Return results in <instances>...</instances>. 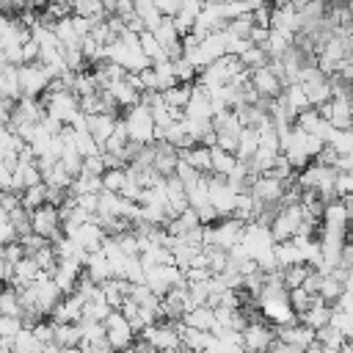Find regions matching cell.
I'll return each instance as SVG.
<instances>
[{
	"instance_id": "obj_11",
	"label": "cell",
	"mask_w": 353,
	"mask_h": 353,
	"mask_svg": "<svg viewBox=\"0 0 353 353\" xmlns=\"http://www.w3.org/2000/svg\"><path fill=\"white\" fill-rule=\"evenodd\" d=\"M143 342H146V347L160 350V353H176L179 350V336L171 325H146Z\"/></svg>"
},
{
	"instance_id": "obj_18",
	"label": "cell",
	"mask_w": 353,
	"mask_h": 353,
	"mask_svg": "<svg viewBox=\"0 0 353 353\" xmlns=\"http://www.w3.org/2000/svg\"><path fill=\"white\" fill-rule=\"evenodd\" d=\"M108 234L102 232V226L99 223H94V221H88V223H83L74 234H72V240L85 251V254H91V251H99V245H102V240H105Z\"/></svg>"
},
{
	"instance_id": "obj_39",
	"label": "cell",
	"mask_w": 353,
	"mask_h": 353,
	"mask_svg": "<svg viewBox=\"0 0 353 353\" xmlns=\"http://www.w3.org/2000/svg\"><path fill=\"white\" fill-rule=\"evenodd\" d=\"M99 185L105 193H119L121 185H124V171L121 168H108L102 176H99Z\"/></svg>"
},
{
	"instance_id": "obj_29",
	"label": "cell",
	"mask_w": 353,
	"mask_h": 353,
	"mask_svg": "<svg viewBox=\"0 0 353 353\" xmlns=\"http://www.w3.org/2000/svg\"><path fill=\"white\" fill-rule=\"evenodd\" d=\"M132 14L141 19L143 30H149V33L163 22V17L157 14V8H154V3H152V0H138V3H132Z\"/></svg>"
},
{
	"instance_id": "obj_6",
	"label": "cell",
	"mask_w": 353,
	"mask_h": 353,
	"mask_svg": "<svg viewBox=\"0 0 353 353\" xmlns=\"http://www.w3.org/2000/svg\"><path fill=\"white\" fill-rule=\"evenodd\" d=\"M102 325H105V342L110 345L113 353H119V350H124V347L132 345V328H130V323L121 317L119 309H113V312L105 317Z\"/></svg>"
},
{
	"instance_id": "obj_15",
	"label": "cell",
	"mask_w": 353,
	"mask_h": 353,
	"mask_svg": "<svg viewBox=\"0 0 353 353\" xmlns=\"http://www.w3.org/2000/svg\"><path fill=\"white\" fill-rule=\"evenodd\" d=\"M243 226L245 223H240L237 218H226V221H221L218 226H212V237H215V248L218 251H229V248H234L237 243H240V234H243Z\"/></svg>"
},
{
	"instance_id": "obj_5",
	"label": "cell",
	"mask_w": 353,
	"mask_h": 353,
	"mask_svg": "<svg viewBox=\"0 0 353 353\" xmlns=\"http://www.w3.org/2000/svg\"><path fill=\"white\" fill-rule=\"evenodd\" d=\"M17 80H19L22 97H30V99H41L47 85H50V77L39 63H19L17 66Z\"/></svg>"
},
{
	"instance_id": "obj_36",
	"label": "cell",
	"mask_w": 353,
	"mask_h": 353,
	"mask_svg": "<svg viewBox=\"0 0 353 353\" xmlns=\"http://www.w3.org/2000/svg\"><path fill=\"white\" fill-rule=\"evenodd\" d=\"M328 325H331L342 339H350V334H353V320H350V314H347V312H336V309H331Z\"/></svg>"
},
{
	"instance_id": "obj_44",
	"label": "cell",
	"mask_w": 353,
	"mask_h": 353,
	"mask_svg": "<svg viewBox=\"0 0 353 353\" xmlns=\"http://www.w3.org/2000/svg\"><path fill=\"white\" fill-rule=\"evenodd\" d=\"M22 328V317H3L0 314V339H11Z\"/></svg>"
},
{
	"instance_id": "obj_41",
	"label": "cell",
	"mask_w": 353,
	"mask_h": 353,
	"mask_svg": "<svg viewBox=\"0 0 353 353\" xmlns=\"http://www.w3.org/2000/svg\"><path fill=\"white\" fill-rule=\"evenodd\" d=\"M108 168H105V160H102V154H94V157H85L83 160V168H80V174L83 176H102Z\"/></svg>"
},
{
	"instance_id": "obj_14",
	"label": "cell",
	"mask_w": 353,
	"mask_h": 353,
	"mask_svg": "<svg viewBox=\"0 0 353 353\" xmlns=\"http://www.w3.org/2000/svg\"><path fill=\"white\" fill-rule=\"evenodd\" d=\"M182 119H188V121H212L210 99L199 85H190V99L182 108Z\"/></svg>"
},
{
	"instance_id": "obj_50",
	"label": "cell",
	"mask_w": 353,
	"mask_h": 353,
	"mask_svg": "<svg viewBox=\"0 0 353 353\" xmlns=\"http://www.w3.org/2000/svg\"><path fill=\"white\" fill-rule=\"evenodd\" d=\"M0 281H11V265L0 256Z\"/></svg>"
},
{
	"instance_id": "obj_25",
	"label": "cell",
	"mask_w": 353,
	"mask_h": 353,
	"mask_svg": "<svg viewBox=\"0 0 353 353\" xmlns=\"http://www.w3.org/2000/svg\"><path fill=\"white\" fill-rule=\"evenodd\" d=\"M179 157L176 160H182V163H188L193 171H199V174H207L210 171V152L204 149V146H190V149H179L176 152Z\"/></svg>"
},
{
	"instance_id": "obj_23",
	"label": "cell",
	"mask_w": 353,
	"mask_h": 353,
	"mask_svg": "<svg viewBox=\"0 0 353 353\" xmlns=\"http://www.w3.org/2000/svg\"><path fill=\"white\" fill-rule=\"evenodd\" d=\"M105 94L113 99V105H121V108H132V105H138V97H141L138 91H132V88L124 83V77L108 83V85H105Z\"/></svg>"
},
{
	"instance_id": "obj_17",
	"label": "cell",
	"mask_w": 353,
	"mask_h": 353,
	"mask_svg": "<svg viewBox=\"0 0 353 353\" xmlns=\"http://www.w3.org/2000/svg\"><path fill=\"white\" fill-rule=\"evenodd\" d=\"M279 342L292 345V347H298L303 353V350H309L314 345V331L306 328V325H298V323L295 325H281L279 328Z\"/></svg>"
},
{
	"instance_id": "obj_42",
	"label": "cell",
	"mask_w": 353,
	"mask_h": 353,
	"mask_svg": "<svg viewBox=\"0 0 353 353\" xmlns=\"http://www.w3.org/2000/svg\"><path fill=\"white\" fill-rule=\"evenodd\" d=\"M174 176L188 188V185H193L199 176H204V174H199V171H193L188 163H182V160H176V165H174Z\"/></svg>"
},
{
	"instance_id": "obj_10",
	"label": "cell",
	"mask_w": 353,
	"mask_h": 353,
	"mask_svg": "<svg viewBox=\"0 0 353 353\" xmlns=\"http://www.w3.org/2000/svg\"><path fill=\"white\" fill-rule=\"evenodd\" d=\"M58 221H61L58 207L41 204L39 210L30 212V232H33L36 237H41V240H50V237L58 234Z\"/></svg>"
},
{
	"instance_id": "obj_37",
	"label": "cell",
	"mask_w": 353,
	"mask_h": 353,
	"mask_svg": "<svg viewBox=\"0 0 353 353\" xmlns=\"http://www.w3.org/2000/svg\"><path fill=\"white\" fill-rule=\"evenodd\" d=\"M19 295L14 290H0V314L3 317H19Z\"/></svg>"
},
{
	"instance_id": "obj_4",
	"label": "cell",
	"mask_w": 353,
	"mask_h": 353,
	"mask_svg": "<svg viewBox=\"0 0 353 353\" xmlns=\"http://www.w3.org/2000/svg\"><path fill=\"white\" fill-rule=\"evenodd\" d=\"M301 223H303V210H301V204H284V207L273 215V221H270L273 243L292 240V234L298 232Z\"/></svg>"
},
{
	"instance_id": "obj_34",
	"label": "cell",
	"mask_w": 353,
	"mask_h": 353,
	"mask_svg": "<svg viewBox=\"0 0 353 353\" xmlns=\"http://www.w3.org/2000/svg\"><path fill=\"white\" fill-rule=\"evenodd\" d=\"M163 97V102H165V108H174V110H182L185 105H188V99H190V85H174V88H168V91H163L160 94Z\"/></svg>"
},
{
	"instance_id": "obj_48",
	"label": "cell",
	"mask_w": 353,
	"mask_h": 353,
	"mask_svg": "<svg viewBox=\"0 0 353 353\" xmlns=\"http://www.w3.org/2000/svg\"><path fill=\"white\" fill-rule=\"evenodd\" d=\"M179 11H182V14H188V17H193V19H196V17H199V14H201V3H179Z\"/></svg>"
},
{
	"instance_id": "obj_46",
	"label": "cell",
	"mask_w": 353,
	"mask_h": 353,
	"mask_svg": "<svg viewBox=\"0 0 353 353\" xmlns=\"http://www.w3.org/2000/svg\"><path fill=\"white\" fill-rule=\"evenodd\" d=\"M97 196L99 193H85V196H74V207H80V210H85L88 215H97Z\"/></svg>"
},
{
	"instance_id": "obj_21",
	"label": "cell",
	"mask_w": 353,
	"mask_h": 353,
	"mask_svg": "<svg viewBox=\"0 0 353 353\" xmlns=\"http://www.w3.org/2000/svg\"><path fill=\"white\" fill-rule=\"evenodd\" d=\"M83 265H85V270H88V276H85V279H88V281H94L97 287L113 279V276H110V268H108V259L102 256V251H91V254L85 256V262H83Z\"/></svg>"
},
{
	"instance_id": "obj_27",
	"label": "cell",
	"mask_w": 353,
	"mask_h": 353,
	"mask_svg": "<svg viewBox=\"0 0 353 353\" xmlns=\"http://www.w3.org/2000/svg\"><path fill=\"white\" fill-rule=\"evenodd\" d=\"M182 325L196 328V331H212V325H215L212 309H210V306H196V309L185 312V314H182Z\"/></svg>"
},
{
	"instance_id": "obj_28",
	"label": "cell",
	"mask_w": 353,
	"mask_h": 353,
	"mask_svg": "<svg viewBox=\"0 0 353 353\" xmlns=\"http://www.w3.org/2000/svg\"><path fill=\"white\" fill-rule=\"evenodd\" d=\"M207 152H210V171H212L215 176L226 179V174L234 168L237 157H234V154H229V152H223V149H218V146H210Z\"/></svg>"
},
{
	"instance_id": "obj_32",
	"label": "cell",
	"mask_w": 353,
	"mask_h": 353,
	"mask_svg": "<svg viewBox=\"0 0 353 353\" xmlns=\"http://www.w3.org/2000/svg\"><path fill=\"white\" fill-rule=\"evenodd\" d=\"M11 353H41V345L36 342L33 331L22 325V328L11 336Z\"/></svg>"
},
{
	"instance_id": "obj_52",
	"label": "cell",
	"mask_w": 353,
	"mask_h": 353,
	"mask_svg": "<svg viewBox=\"0 0 353 353\" xmlns=\"http://www.w3.org/2000/svg\"><path fill=\"white\" fill-rule=\"evenodd\" d=\"M141 353H160V350H152V347H143Z\"/></svg>"
},
{
	"instance_id": "obj_33",
	"label": "cell",
	"mask_w": 353,
	"mask_h": 353,
	"mask_svg": "<svg viewBox=\"0 0 353 353\" xmlns=\"http://www.w3.org/2000/svg\"><path fill=\"white\" fill-rule=\"evenodd\" d=\"M41 204H47V188H44V182H41V185H33V188H28V190H22V196H19V207H22V210L33 212V210H39Z\"/></svg>"
},
{
	"instance_id": "obj_49",
	"label": "cell",
	"mask_w": 353,
	"mask_h": 353,
	"mask_svg": "<svg viewBox=\"0 0 353 353\" xmlns=\"http://www.w3.org/2000/svg\"><path fill=\"white\" fill-rule=\"evenodd\" d=\"M268 353H301V350H298V347H292V345H284V342H279V339H276V342L268 347Z\"/></svg>"
},
{
	"instance_id": "obj_7",
	"label": "cell",
	"mask_w": 353,
	"mask_h": 353,
	"mask_svg": "<svg viewBox=\"0 0 353 353\" xmlns=\"http://www.w3.org/2000/svg\"><path fill=\"white\" fill-rule=\"evenodd\" d=\"M234 199H237V193H234L221 176L207 179V201H210V207L215 210L218 218H221V215H229V218H232V212H234Z\"/></svg>"
},
{
	"instance_id": "obj_26",
	"label": "cell",
	"mask_w": 353,
	"mask_h": 353,
	"mask_svg": "<svg viewBox=\"0 0 353 353\" xmlns=\"http://www.w3.org/2000/svg\"><path fill=\"white\" fill-rule=\"evenodd\" d=\"M273 259H276V268H279V270H287V268L303 265V262H301V254H298V248L292 245V240H284V243H273Z\"/></svg>"
},
{
	"instance_id": "obj_40",
	"label": "cell",
	"mask_w": 353,
	"mask_h": 353,
	"mask_svg": "<svg viewBox=\"0 0 353 353\" xmlns=\"http://www.w3.org/2000/svg\"><path fill=\"white\" fill-rule=\"evenodd\" d=\"M237 61H240V66H243V69H259V66H265V52H262L259 47H254V44H251V47H248Z\"/></svg>"
},
{
	"instance_id": "obj_51",
	"label": "cell",
	"mask_w": 353,
	"mask_h": 353,
	"mask_svg": "<svg viewBox=\"0 0 353 353\" xmlns=\"http://www.w3.org/2000/svg\"><path fill=\"white\" fill-rule=\"evenodd\" d=\"M61 353H85V350H83V347H80V345H74V347H63V350H61Z\"/></svg>"
},
{
	"instance_id": "obj_12",
	"label": "cell",
	"mask_w": 353,
	"mask_h": 353,
	"mask_svg": "<svg viewBox=\"0 0 353 353\" xmlns=\"http://www.w3.org/2000/svg\"><path fill=\"white\" fill-rule=\"evenodd\" d=\"M248 88L262 97V99H270V97H279L281 94V80L268 69V66H259V69H251L248 72Z\"/></svg>"
},
{
	"instance_id": "obj_38",
	"label": "cell",
	"mask_w": 353,
	"mask_h": 353,
	"mask_svg": "<svg viewBox=\"0 0 353 353\" xmlns=\"http://www.w3.org/2000/svg\"><path fill=\"white\" fill-rule=\"evenodd\" d=\"M328 149H331L334 154H350V152H353V132H350V130H336V135L331 138Z\"/></svg>"
},
{
	"instance_id": "obj_2",
	"label": "cell",
	"mask_w": 353,
	"mask_h": 353,
	"mask_svg": "<svg viewBox=\"0 0 353 353\" xmlns=\"http://www.w3.org/2000/svg\"><path fill=\"white\" fill-rule=\"evenodd\" d=\"M240 251L245 254V259H262L265 254L273 251V234L268 226H259V223H245L243 226V234H240Z\"/></svg>"
},
{
	"instance_id": "obj_9",
	"label": "cell",
	"mask_w": 353,
	"mask_h": 353,
	"mask_svg": "<svg viewBox=\"0 0 353 353\" xmlns=\"http://www.w3.org/2000/svg\"><path fill=\"white\" fill-rule=\"evenodd\" d=\"M248 196L256 201V207L262 210L265 204H273V201H279L281 196H284V182H279V179H273V176H268V174H262V176H254L251 179V188H248Z\"/></svg>"
},
{
	"instance_id": "obj_30",
	"label": "cell",
	"mask_w": 353,
	"mask_h": 353,
	"mask_svg": "<svg viewBox=\"0 0 353 353\" xmlns=\"http://www.w3.org/2000/svg\"><path fill=\"white\" fill-rule=\"evenodd\" d=\"M52 345H58L61 350L80 345V331H77V325H72V323H52Z\"/></svg>"
},
{
	"instance_id": "obj_24",
	"label": "cell",
	"mask_w": 353,
	"mask_h": 353,
	"mask_svg": "<svg viewBox=\"0 0 353 353\" xmlns=\"http://www.w3.org/2000/svg\"><path fill=\"white\" fill-rule=\"evenodd\" d=\"M328 317H331V309H328V303H323L317 295L312 298V306H309V309L301 314L303 325H306V328H312V331H317V328L328 325Z\"/></svg>"
},
{
	"instance_id": "obj_20",
	"label": "cell",
	"mask_w": 353,
	"mask_h": 353,
	"mask_svg": "<svg viewBox=\"0 0 353 353\" xmlns=\"http://www.w3.org/2000/svg\"><path fill=\"white\" fill-rule=\"evenodd\" d=\"M52 317H55V323H77L80 317H83V301L72 292V295H66L63 301H58L55 303V309H52Z\"/></svg>"
},
{
	"instance_id": "obj_43",
	"label": "cell",
	"mask_w": 353,
	"mask_h": 353,
	"mask_svg": "<svg viewBox=\"0 0 353 353\" xmlns=\"http://www.w3.org/2000/svg\"><path fill=\"white\" fill-rule=\"evenodd\" d=\"M28 328L33 331V336H36V342H39L41 347L52 342V323H44V320H39V323H33V325H28Z\"/></svg>"
},
{
	"instance_id": "obj_35",
	"label": "cell",
	"mask_w": 353,
	"mask_h": 353,
	"mask_svg": "<svg viewBox=\"0 0 353 353\" xmlns=\"http://www.w3.org/2000/svg\"><path fill=\"white\" fill-rule=\"evenodd\" d=\"M74 17H83V19H91V22H99L108 11V6L97 3V0H88V3H74Z\"/></svg>"
},
{
	"instance_id": "obj_1",
	"label": "cell",
	"mask_w": 353,
	"mask_h": 353,
	"mask_svg": "<svg viewBox=\"0 0 353 353\" xmlns=\"http://www.w3.org/2000/svg\"><path fill=\"white\" fill-rule=\"evenodd\" d=\"M124 130H127V141L135 143V146H149V143H154V124H152L149 108H143V105L127 108Z\"/></svg>"
},
{
	"instance_id": "obj_22",
	"label": "cell",
	"mask_w": 353,
	"mask_h": 353,
	"mask_svg": "<svg viewBox=\"0 0 353 353\" xmlns=\"http://www.w3.org/2000/svg\"><path fill=\"white\" fill-rule=\"evenodd\" d=\"M287 50H292V33H284V30H273V28H268V39H265L262 52H265V55H270V58H281Z\"/></svg>"
},
{
	"instance_id": "obj_13",
	"label": "cell",
	"mask_w": 353,
	"mask_h": 353,
	"mask_svg": "<svg viewBox=\"0 0 353 353\" xmlns=\"http://www.w3.org/2000/svg\"><path fill=\"white\" fill-rule=\"evenodd\" d=\"M240 336H243V350H248V353H265L273 345V334L262 323H248L240 331Z\"/></svg>"
},
{
	"instance_id": "obj_31",
	"label": "cell",
	"mask_w": 353,
	"mask_h": 353,
	"mask_svg": "<svg viewBox=\"0 0 353 353\" xmlns=\"http://www.w3.org/2000/svg\"><path fill=\"white\" fill-rule=\"evenodd\" d=\"M152 72H154V83H157V94L179 85L176 83V74H174V63L171 61H160V63H152Z\"/></svg>"
},
{
	"instance_id": "obj_3",
	"label": "cell",
	"mask_w": 353,
	"mask_h": 353,
	"mask_svg": "<svg viewBox=\"0 0 353 353\" xmlns=\"http://www.w3.org/2000/svg\"><path fill=\"white\" fill-rule=\"evenodd\" d=\"M41 105H44V113L55 121H61L63 127L72 124V119L80 113V99L72 94V91H55V94H44L41 97Z\"/></svg>"
},
{
	"instance_id": "obj_45",
	"label": "cell",
	"mask_w": 353,
	"mask_h": 353,
	"mask_svg": "<svg viewBox=\"0 0 353 353\" xmlns=\"http://www.w3.org/2000/svg\"><path fill=\"white\" fill-rule=\"evenodd\" d=\"M350 188H353V176L350 174H336L334 176V196L347 199L350 196Z\"/></svg>"
},
{
	"instance_id": "obj_47",
	"label": "cell",
	"mask_w": 353,
	"mask_h": 353,
	"mask_svg": "<svg viewBox=\"0 0 353 353\" xmlns=\"http://www.w3.org/2000/svg\"><path fill=\"white\" fill-rule=\"evenodd\" d=\"M39 61V47H36V41L28 36L25 41H22V63H36Z\"/></svg>"
},
{
	"instance_id": "obj_16",
	"label": "cell",
	"mask_w": 353,
	"mask_h": 353,
	"mask_svg": "<svg viewBox=\"0 0 353 353\" xmlns=\"http://www.w3.org/2000/svg\"><path fill=\"white\" fill-rule=\"evenodd\" d=\"M262 312L268 320L279 323V325H295V314L287 303V295H276V298H262Z\"/></svg>"
},
{
	"instance_id": "obj_8",
	"label": "cell",
	"mask_w": 353,
	"mask_h": 353,
	"mask_svg": "<svg viewBox=\"0 0 353 353\" xmlns=\"http://www.w3.org/2000/svg\"><path fill=\"white\" fill-rule=\"evenodd\" d=\"M80 273H83V265H77L74 259H58L55 268L50 270V281L61 295H72L80 281Z\"/></svg>"
},
{
	"instance_id": "obj_19",
	"label": "cell",
	"mask_w": 353,
	"mask_h": 353,
	"mask_svg": "<svg viewBox=\"0 0 353 353\" xmlns=\"http://www.w3.org/2000/svg\"><path fill=\"white\" fill-rule=\"evenodd\" d=\"M113 127H116L113 113H97V116H88V135L94 138V143L99 146V152H102V146L108 143V138L113 135Z\"/></svg>"
}]
</instances>
